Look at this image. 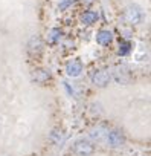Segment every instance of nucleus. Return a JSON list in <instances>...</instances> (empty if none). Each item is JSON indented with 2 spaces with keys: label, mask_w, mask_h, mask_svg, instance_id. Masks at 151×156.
I'll use <instances>...</instances> for the list:
<instances>
[{
  "label": "nucleus",
  "mask_w": 151,
  "mask_h": 156,
  "mask_svg": "<svg viewBox=\"0 0 151 156\" xmlns=\"http://www.w3.org/2000/svg\"><path fill=\"white\" fill-rule=\"evenodd\" d=\"M93 151H95V147L87 139H80L73 145V153L77 156H90V154H93Z\"/></svg>",
  "instance_id": "1"
},
{
  "label": "nucleus",
  "mask_w": 151,
  "mask_h": 156,
  "mask_svg": "<svg viewBox=\"0 0 151 156\" xmlns=\"http://www.w3.org/2000/svg\"><path fill=\"white\" fill-rule=\"evenodd\" d=\"M125 20L130 23V25H139L142 20H143V12L139 6L136 5H131L125 9V14H124Z\"/></svg>",
  "instance_id": "2"
},
{
  "label": "nucleus",
  "mask_w": 151,
  "mask_h": 156,
  "mask_svg": "<svg viewBox=\"0 0 151 156\" xmlns=\"http://www.w3.org/2000/svg\"><path fill=\"white\" fill-rule=\"evenodd\" d=\"M84 70V64L81 61V58H73L70 60L67 64H66V73L67 76H72V78H77L83 73Z\"/></svg>",
  "instance_id": "3"
},
{
  "label": "nucleus",
  "mask_w": 151,
  "mask_h": 156,
  "mask_svg": "<svg viewBox=\"0 0 151 156\" xmlns=\"http://www.w3.org/2000/svg\"><path fill=\"white\" fill-rule=\"evenodd\" d=\"M107 142L110 147L113 148H118V147H122L125 144V136L121 130H112V132H107Z\"/></svg>",
  "instance_id": "4"
},
{
  "label": "nucleus",
  "mask_w": 151,
  "mask_h": 156,
  "mask_svg": "<svg viewBox=\"0 0 151 156\" xmlns=\"http://www.w3.org/2000/svg\"><path fill=\"white\" fill-rule=\"evenodd\" d=\"M110 80H112V75H110V72H107V70H98V72L92 76V81H93V84H95L96 87H105V86L110 83Z\"/></svg>",
  "instance_id": "5"
},
{
  "label": "nucleus",
  "mask_w": 151,
  "mask_h": 156,
  "mask_svg": "<svg viewBox=\"0 0 151 156\" xmlns=\"http://www.w3.org/2000/svg\"><path fill=\"white\" fill-rule=\"evenodd\" d=\"M32 80L35 83H38V84H44V83H47L50 80V72L47 69H41V67L40 69H34Z\"/></svg>",
  "instance_id": "6"
},
{
  "label": "nucleus",
  "mask_w": 151,
  "mask_h": 156,
  "mask_svg": "<svg viewBox=\"0 0 151 156\" xmlns=\"http://www.w3.org/2000/svg\"><path fill=\"white\" fill-rule=\"evenodd\" d=\"M112 41H113V34H112V31H108V29H101V31L96 34V43H98L99 46H108Z\"/></svg>",
  "instance_id": "7"
},
{
  "label": "nucleus",
  "mask_w": 151,
  "mask_h": 156,
  "mask_svg": "<svg viewBox=\"0 0 151 156\" xmlns=\"http://www.w3.org/2000/svg\"><path fill=\"white\" fill-rule=\"evenodd\" d=\"M98 19L99 17L95 11H86V12L81 14V23L83 25H93V23L98 22Z\"/></svg>",
  "instance_id": "8"
},
{
  "label": "nucleus",
  "mask_w": 151,
  "mask_h": 156,
  "mask_svg": "<svg viewBox=\"0 0 151 156\" xmlns=\"http://www.w3.org/2000/svg\"><path fill=\"white\" fill-rule=\"evenodd\" d=\"M60 38H61V29L60 28H52L49 31V34H47V43L49 44H55V43L60 41Z\"/></svg>",
  "instance_id": "9"
},
{
  "label": "nucleus",
  "mask_w": 151,
  "mask_h": 156,
  "mask_svg": "<svg viewBox=\"0 0 151 156\" xmlns=\"http://www.w3.org/2000/svg\"><path fill=\"white\" fill-rule=\"evenodd\" d=\"M41 48H43L41 40H40L38 37H32L31 41H29V52L34 54V51H35V52L38 54V52H41Z\"/></svg>",
  "instance_id": "10"
},
{
  "label": "nucleus",
  "mask_w": 151,
  "mask_h": 156,
  "mask_svg": "<svg viewBox=\"0 0 151 156\" xmlns=\"http://www.w3.org/2000/svg\"><path fill=\"white\" fill-rule=\"evenodd\" d=\"M131 51V43L130 41H125V40H121L119 41V55H128Z\"/></svg>",
  "instance_id": "11"
},
{
  "label": "nucleus",
  "mask_w": 151,
  "mask_h": 156,
  "mask_svg": "<svg viewBox=\"0 0 151 156\" xmlns=\"http://www.w3.org/2000/svg\"><path fill=\"white\" fill-rule=\"evenodd\" d=\"M73 2H75V0H61L60 5H58V9H60V11H66Z\"/></svg>",
  "instance_id": "12"
},
{
  "label": "nucleus",
  "mask_w": 151,
  "mask_h": 156,
  "mask_svg": "<svg viewBox=\"0 0 151 156\" xmlns=\"http://www.w3.org/2000/svg\"><path fill=\"white\" fill-rule=\"evenodd\" d=\"M104 135H107V132H102L101 129H96V130H93V132L90 133V136H92V138H96V139H101Z\"/></svg>",
  "instance_id": "13"
},
{
  "label": "nucleus",
  "mask_w": 151,
  "mask_h": 156,
  "mask_svg": "<svg viewBox=\"0 0 151 156\" xmlns=\"http://www.w3.org/2000/svg\"><path fill=\"white\" fill-rule=\"evenodd\" d=\"M89 2H92V0H89Z\"/></svg>",
  "instance_id": "14"
}]
</instances>
